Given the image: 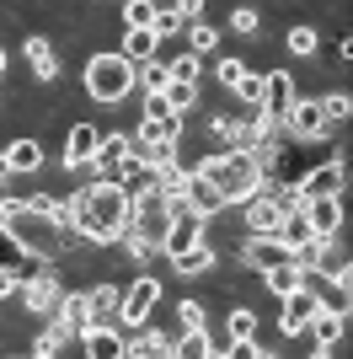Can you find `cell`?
<instances>
[{"label": "cell", "mask_w": 353, "mask_h": 359, "mask_svg": "<svg viewBox=\"0 0 353 359\" xmlns=\"http://www.w3.org/2000/svg\"><path fill=\"white\" fill-rule=\"evenodd\" d=\"M118 54H123L129 65H150V60H161V38H155L150 27H139V32H123Z\"/></svg>", "instance_id": "d6986e66"}, {"label": "cell", "mask_w": 353, "mask_h": 359, "mask_svg": "<svg viewBox=\"0 0 353 359\" xmlns=\"http://www.w3.org/2000/svg\"><path fill=\"white\" fill-rule=\"evenodd\" d=\"M0 156H6V166H11V177H38V172H43V145H38L32 135L11 140Z\"/></svg>", "instance_id": "9a60e30c"}, {"label": "cell", "mask_w": 353, "mask_h": 359, "mask_svg": "<svg viewBox=\"0 0 353 359\" xmlns=\"http://www.w3.org/2000/svg\"><path fill=\"white\" fill-rule=\"evenodd\" d=\"M139 27L155 32V0H129L123 6V32H139Z\"/></svg>", "instance_id": "f546056e"}, {"label": "cell", "mask_w": 353, "mask_h": 359, "mask_svg": "<svg viewBox=\"0 0 353 359\" xmlns=\"http://www.w3.org/2000/svg\"><path fill=\"white\" fill-rule=\"evenodd\" d=\"M81 91H86L91 102H102V107L129 102V91H134V65L123 60L118 48H107V54H91V60L81 65Z\"/></svg>", "instance_id": "7a4b0ae2"}, {"label": "cell", "mask_w": 353, "mask_h": 359, "mask_svg": "<svg viewBox=\"0 0 353 359\" xmlns=\"http://www.w3.org/2000/svg\"><path fill=\"white\" fill-rule=\"evenodd\" d=\"M193 172L214 182V194H220L230 210H241V204L263 188V166L251 161V156H235V150H204V156L193 161Z\"/></svg>", "instance_id": "6da1fadb"}, {"label": "cell", "mask_w": 353, "mask_h": 359, "mask_svg": "<svg viewBox=\"0 0 353 359\" xmlns=\"http://www.w3.org/2000/svg\"><path fill=\"white\" fill-rule=\"evenodd\" d=\"M247 70H251V60H241V54H220V65H214V81L235 91V81H241Z\"/></svg>", "instance_id": "e575fe53"}, {"label": "cell", "mask_w": 353, "mask_h": 359, "mask_svg": "<svg viewBox=\"0 0 353 359\" xmlns=\"http://www.w3.org/2000/svg\"><path fill=\"white\" fill-rule=\"evenodd\" d=\"M209 359H220V354H209Z\"/></svg>", "instance_id": "bcb514c9"}, {"label": "cell", "mask_w": 353, "mask_h": 359, "mask_svg": "<svg viewBox=\"0 0 353 359\" xmlns=\"http://www.w3.org/2000/svg\"><path fill=\"white\" fill-rule=\"evenodd\" d=\"M0 359H27V354H0Z\"/></svg>", "instance_id": "f6af8a7d"}, {"label": "cell", "mask_w": 353, "mask_h": 359, "mask_svg": "<svg viewBox=\"0 0 353 359\" xmlns=\"http://www.w3.org/2000/svg\"><path fill=\"white\" fill-rule=\"evenodd\" d=\"M235 97H241V107H247V113H257V107H263V70H257V65L235 81Z\"/></svg>", "instance_id": "f1b7e54d"}, {"label": "cell", "mask_w": 353, "mask_h": 359, "mask_svg": "<svg viewBox=\"0 0 353 359\" xmlns=\"http://www.w3.org/2000/svg\"><path fill=\"white\" fill-rule=\"evenodd\" d=\"M6 182H11V166H6V156H0V188H6Z\"/></svg>", "instance_id": "ee69618b"}, {"label": "cell", "mask_w": 353, "mask_h": 359, "mask_svg": "<svg viewBox=\"0 0 353 359\" xmlns=\"http://www.w3.org/2000/svg\"><path fill=\"white\" fill-rule=\"evenodd\" d=\"M188 54L193 60H204V54H214V48H220V27H214V22H193L188 27Z\"/></svg>", "instance_id": "83f0119b"}, {"label": "cell", "mask_w": 353, "mask_h": 359, "mask_svg": "<svg viewBox=\"0 0 353 359\" xmlns=\"http://www.w3.org/2000/svg\"><path fill=\"white\" fill-rule=\"evenodd\" d=\"M316 311H321V285L305 279L294 295L279 300V332H284V338H300V332L310 327V316H316Z\"/></svg>", "instance_id": "5b68a950"}, {"label": "cell", "mask_w": 353, "mask_h": 359, "mask_svg": "<svg viewBox=\"0 0 353 359\" xmlns=\"http://www.w3.org/2000/svg\"><path fill=\"white\" fill-rule=\"evenodd\" d=\"M145 118H150V123H161V118H176V113L166 107V97H145Z\"/></svg>", "instance_id": "60d3db41"}, {"label": "cell", "mask_w": 353, "mask_h": 359, "mask_svg": "<svg viewBox=\"0 0 353 359\" xmlns=\"http://www.w3.org/2000/svg\"><path fill=\"white\" fill-rule=\"evenodd\" d=\"M81 354L86 359H129V338L118 327H91V332H81Z\"/></svg>", "instance_id": "5bb4252c"}, {"label": "cell", "mask_w": 353, "mask_h": 359, "mask_svg": "<svg viewBox=\"0 0 353 359\" xmlns=\"http://www.w3.org/2000/svg\"><path fill=\"white\" fill-rule=\"evenodd\" d=\"M16 290H22V285H16V273H0V300H11Z\"/></svg>", "instance_id": "b9f144b4"}, {"label": "cell", "mask_w": 353, "mask_h": 359, "mask_svg": "<svg viewBox=\"0 0 353 359\" xmlns=\"http://www.w3.org/2000/svg\"><path fill=\"white\" fill-rule=\"evenodd\" d=\"M279 263H294L289 247H279L273 236H247V247H241V269L268 273V269H279Z\"/></svg>", "instance_id": "7c38bea8"}, {"label": "cell", "mask_w": 353, "mask_h": 359, "mask_svg": "<svg viewBox=\"0 0 353 359\" xmlns=\"http://www.w3.org/2000/svg\"><path fill=\"white\" fill-rule=\"evenodd\" d=\"M54 322H64V327H70L75 338H81V332H91V306H86V290H70V295H59Z\"/></svg>", "instance_id": "ac0fdd59"}, {"label": "cell", "mask_w": 353, "mask_h": 359, "mask_svg": "<svg viewBox=\"0 0 353 359\" xmlns=\"http://www.w3.org/2000/svg\"><path fill=\"white\" fill-rule=\"evenodd\" d=\"M225 327H230V338H257V311H251V306H235Z\"/></svg>", "instance_id": "f35d334b"}, {"label": "cell", "mask_w": 353, "mask_h": 359, "mask_svg": "<svg viewBox=\"0 0 353 359\" xmlns=\"http://www.w3.org/2000/svg\"><path fill=\"white\" fill-rule=\"evenodd\" d=\"M22 263H27V252L11 241V231L0 225V273H16V285H22Z\"/></svg>", "instance_id": "4dcf8cb0"}, {"label": "cell", "mask_w": 353, "mask_h": 359, "mask_svg": "<svg viewBox=\"0 0 353 359\" xmlns=\"http://www.w3.org/2000/svg\"><path fill=\"white\" fill-rule=\"evenodd\" d=\"M97 145H102V129H97V123H75L70 135H64V156H59V166H64V172H86V182H97V172H91Z\"/></svg>", "instance_id": "8992f818"}, {"label": "cell", "mask_w": 353, "mask_h": 359, "mask_svg": "<svg viewBox=\"0 0 353 359\" xmlns=\"http://www.w3.org/2000/svg\"><path fill=\"white\" fill-rule=\"evenodd\" d=\"M310 225H305V210H289L284 215V225H279V247H289V252H300V247H310Z\"/></svg>", "instance_id": "d4e9b609"}, {"label": "cell", "mask_w": 353, "mask_h": 359, "mask_svg": "<svg viewBox=\"0 0 353 359\" xmlns=\"http://www.w3.org/2000/svg\"><path fill=\"white\" fill-rule=\"evenodd\" d=\"M134 145H182V118H161V123L139 118V129H134Z\"/></svg>", "instance_id": "7402d4cb"}, {"label": "cell", "mask_w": 353, "mask_h": 359, "mask_svg": "<svg viewBox=\"0 0 353 359\" xmlns=\"http://www.w3.org/2000/svg\"><path fill=\"white\" fill-rule=\"evenodd\" d=\"M316 102H321L326 123H348V113H353V97H348V91H326V97H316Z\"/></svg>", "instance_id": "d590c367"}, {"label": "cell", "mask_w": 353, "mask_h": 359, "mask_svg": "<svg viewBox=\"0 0 353 359\" xmlns=\"http://www.w3.org/2000/svg\"><path fill=\"white\" fill-rule=\"evenodd\" d=\"M342 220H348L342 198H316V204H305V225H310L316 241H342Z\"/></svg>", "instance_id": "9c48e42d"}, {"label": "cell", "mask_w": 353, "mask_h": 359, "mask_svg": "<svg viewBox=\"0 0 353 359\" xmlns=\"http://www.w3.org/2000/svg\"><path fill=\"white\" fill-rule=\"evenodd\" d=\"M257 348H263V338H230L225 348H214L220 359H257Z\"/></svg>", "instance_id": "ab89813d"}, {"label": "cell", "mask_w": 353, "mask_h": 359, "mask_svg": "<svg viewBox=\"0 0 353 359\" xmlns=\"http://www.w3.org/2000/svg\"><path fill=\"white\" fill-rule=\"evenodd\" d=\"M134 86L145 91V97H161L172 86V75H166V60H150V65H134Z\"/></svg>", "instance_id": "484cf974"}, {"label": "cell", "mask_w": 353, "mask_h": 359, "mask_svg": "<svg viewBox=\"0 0 353 359\" xmlns=\"http://www.w3.org/2000/svg\"><path fill=\"white\" fill-rule=\"evenodd\" d=\"M27 65H32V81H59V54L48 38H27Z\"/></svg>", "instance_id": "44dd1931"}, {"label": "cell", "mask_w": 353, "mask_h": 359, "mask_svg": "<svg viewBox=\"0 0 353 359\" xmlns=\"http://www.w3.org/2000/svg\"><path fill=\"white\" fill-rule=\"evenodd\" d=\"M27 359H59V354H48V348H38V344H32V348H27Z\"/></svg>", "instance_id": "7bdbcfd3"}, {"label": "cell", "mask_w": 353, "mask_h": 359, "mask_svg": "<svg viewBox=\"0 0 353 359\" xmlns=\"http://www.w3.org/2000/svg\"><path fill=\"white\" fill-rule=\"evenodd\" d=\"M284 43H289V54H294V60H305V54H316V43H321V38H316V27H310V22H294Z\"/></svg>", "instance_id": "1f68e13d"}, {"label": "cell", "mask_w": 353, "mask_h": 359, "mask_svg": "<svg viewBox=\"0 0 353 359\" xmlns=\"http://www.w3.org/2000/svg\"><path fill=\"white\" fill-rule=\"evenodd\" d=\"M155 306H161V279L155 273H129L123 295H118V322H129V332H145Z\"/></svg>", "instance_id": "3957f363"}, {"label": "cell", "mask_w": 353, "mask_h": 359, "mask_svg": "<svg viewBox=\"0 0 353 359\" xmlns=\"http://www.w3.org/2000/svg\"><path fill=\"white\" fill-rule=\"evenodd\" d=\"M342 188H348V161H321L310 172H300V182H289V204L305 210L316 198H342Z\"/></svg>", "instance_id": "277c9868"}, {"label": "cell", "mask_w": 353, "mask_h": 359, "mask_svg": "<svg viewBox=\"0 0 353 359\" xmlns=\"http://www.w3.org/2000/svg\"><path fill=\"white\" fill-rule=\"evenodd\" d=\"M294 97H300V86H294V75L289 70H268L263 75V123H273L279 129L284 118H289V107H294Z\"/></svg>", "instance_id": "52a82bcc"}, {"label": "cell", "mask_w": 353, "mask_h": 359, "mask_svg": "<svg viewBox=\"0 0 353 359\" xmlns=\"http://www.w3.org/2000/svg\"><path fill=\"white\" fill-rule=\"evenodd\" d=\"M129 359H172V338H166V332H134Z\"/></svg>", "instance_id": "cb8c5ba5"}, {"label": "cell", "mask_w": 353, "mask_h": 359, "mask_svg": "<svg viewBox=\"0 0 353 359\" xmlns=\"http://www.w3.org/2000/svg\"><path fill=\"white\" fill-rule=\"evenodd\" d=\"M214 354V338H209V327L204 332H182L172 344V359H209Z\"/></svg>", "instance_id": "4316f807"}, {"label": "cell", "mask_w": 353, "mask_h": 359, "mask_svg": "<svg viewBox=\"0 0 353 359\" xmlns=\"http://www.w3.org/2000/svg\"><path fill=\"white\" fill-rule=\"evenodd\" d=\"M161 97H166V107H172L176 118H188L193 107H198V86H176V81H172V86H166Z\"/></svg>", "instance_id": "836d02e7"}, {"label": "cell", "mask_w": 353, "mask_h": 359, "mask_svg": "<svg viewBox=\"0 0 353 359\" xmlns=\"http://www.w3.org/2000/svg\"><path fill=\"white\" fill-rule=\"evenodd\" d=\"M204 300H182V306H176V327L182 332H204Z\"/></svg>", "instance_id": "74e56055"}, {"label": "cell", "mask_w": 353, "mask_h": 359, "mask_svg": "<svg viewBox=\"0 0 353 359\" xmlns=\"http://www.w3.org/2000/svg\"><path fill=\"white\" fill-rule=\"evenodd\" d=\"M257 279H263V290H268V295H294V290H300V285H305V279H310V273H300V269H294V263H279V269H268V273H257Z\"/></svg>", "instance_id": "603a6c76"}, {"label": "cell", "mask_w": 353, "mask_h": 359, "mask_svg": "<svg viewBox=\"0 0 353 359\" xmlns=\"http://www.w3.org/2000/svg\"><path fill=\"white\" fill-rule=\"evenodd\" d=\"M284 129H289L294 140H321L332 123H326V113H321V102H316V97H294L289 118H284Z\"/></svg>", "instance_id": "30bf717a"}, {"label": "cell", "mask_w": 353, "mask_h": 359, "mask_svg": "<svg viewBox=\"0 0 353 359\" xmlns=\"http://www.w3.org/2000/svg\"><path fill=\"white\" fill-rule=\"evenodd\" d=\"M230 27L241 38H263V11H251V6H235L230 11Z\"/></svg>", "instance_id": "8d00e7d4"}, {"label": "cell", "mask_w": 353, "mask_h": 359, "mask_svg": "<svg viewBox=\"0 0 353 359\" xmlns=\"http://www.w3.org/2000/svg\"><path fill=\"white\" fill-rule=\"evenodd\" d=\"M118 295H123V285H91L86 290L91 327H118Z\"/></svg>", "instance_id": "e0dca14e"}, {"label": "cell", "mask_w": 353, "mask_h": 359, "mask_svg": "<svg viewBox=\"0 0 353 359\" xmlns=\"http://www.w3.org/2000/svg\"><path fill=\"white\" fill-rule=\"evenodd\" d=\"M214 263H220V252L214 247H193V252H182V257H172V273L176 279H204V273H214Z\"/></svg>", "instance_id": "ffe728a7"}, {"label": "cell", "mask_w": 353, "mask_h": 359, "mask_svg": "<svg viewBox=\"0 0 353 359\" xmlns=\"http://www.w3.org/2000/svg\"><path fill=\"white\" fill-rule=\"evenodd\" d=\"M16 295H22V306H27L32 316H54L59 295H64V290H59V263H48V269L38 273V279H27Z\"/></svg>", "instance_id": "ba28073f"}, {"label": "cell", "mask_w": 353, "mask_h": 359, "mask_svg": "<svg viewBox=\"0 0 353 359\" xmlns=\"http://www.w3.org/2000/svg\"><path fill=\"white\" fill-rule=\"evenodd\" d=\"M166 75H172L176 86H198V75H204V60H193V54H176V60L166 65Z\"/></svg>", "instance_id": "d6a6232c"}, {"label": "cell", "mask_w": 353, "mask_h": 359, "mask_svg": "<svg viewBox=\"0 0 353 359\" xmlns=\"http://www.w3.org/2000/svg\"><path fill=\"white\" fill-rule=\"evenodd\" d=\"M198 241H204V220H198V215H193L188 204H182V210L172 215V231H166V247H161V257H182V252H193Z\"/></svg>", "instance_id": "8fae6325"}, {"label": "cell", "mask_w": 353, "mask_h": 359, "mask_svg": "<svg viewBox=\"0 0 353 359\" xmlns=\"http://www.w3.org/2000/svg\"><path fill=\"white\" fill-rule=\"evenodd\" d=\"M305 338H310L316 348H332V344H342V338H348V316H342V311H326V306H321V311L310 316Z\"/></svg>", "instance_id": "2e32d148"}, {"label": "cell", "mask_w": 353, "mask_h": 359, "mask_svg": "<svg viewBox=\"0 0 353 359\" xmlns=\"http://www.w3.org/2000/svg\"><path fill=\"white\" fill-rule=\"evenodd\" d=\"M129 156H134L129 135H102V145H97V161H91V172H97V177H107V182H113L118 172L129 166Z\"/></svg>", "instance_id": "4fadbf2b"}]
</instances>
